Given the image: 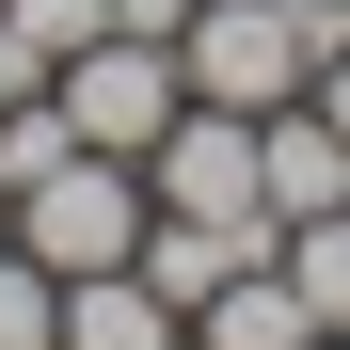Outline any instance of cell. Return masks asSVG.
Listing matches in <instances>:
<instances>
[{"instance_id":"cell-11","label":"cell","mask_w":350,"mask_h":350,"mask_svg":"<svg viewBox=\"0 0 350 350\" xmlns=\"http://www.w3.org/2000/svg\"><path fill=\"white\" fill-rule=\"evenodd\" d=\"M0 32H16L32 64H64V48H96V32H111V0H0Z\"/></svg>"},{"instance_id":"cell-4","label":"cell","mask_w":350,"mask_h":350,"mask_svg":"<svg viewBox=\"0 0 350 350\" xmlns=\"http://www.w3.org/2000/svg\"><path fill=\"white\" fill-rule=\"evenodd\" d=\"M144 207H175V223H271V191H255V111H175V128L144 144Z\"/></svg>"},{"instance_id":"cell-17","label":"cell","mask_w":350,"mask_h":350,"mask_svg":"<svg viewBox=\"0 0 350 350\" xmlns=\"http://www.w3.org/2000/svg\"><path fill=\"white\" fill-rule=\"evenodd\" d=\"M175 350H191V334H175Z\"/></svg>"},{"instance_id":"cell-10","label":"cell","mask_w":350,"mask_h":350,"mask_svg":"<svg viewBox=\"0 0 350 350\" xmlns=\"http://www.w3.org/2000/svg\"><path fill=\"white\" fill-rule=\"evenodd\" d=\"M0 350H64V271L0 255Z\"/></svg>"},{"instance_id":"cell-3","label":"cell","mask_w":350,"mask_h":350,"mask_svg":"<svg viewBox=\"0 0 350 350\" xmlns=\"http://www.w3.org/2000/svg\"><path fill=\"white\" fill-rule=\"evenodd\" d=\"M175 64H191L207 111H286V96L319 80V32H303V0H191Z\"/></svg>"},{"instance_id":"cell-5","label":"cell","mask_w":350,"mask_h":350,"mask_svg":"<svg viewBox=\"0 0 350 350\" xmlns=\"http://www.w3.org/2000/svg\"><path fill=\"white\" fill-rule=\"evenodd\" d=\"M255 191H271V223H319V207H350V144H334V111H319V96L255 111Z\"/></svg>"},{"instance_id":"cell-6","label":"cell","mask_w":350,"mask_h":350,"mask_svg":"<svg viewBox=\"0 0 350 350\" xmlns=\"http://www.w3.org/2000/svg\"><path fill=\"white\" fill-rule=\"evenodd\" d=\"M255 255H286V223H175V207H159L128 271L159 286V303H175V319H191V303H207V286H223V271H255Z\"/></svg>"},{"instance_id":"cell-1","label":"cell","mask_w":350,"mask_h":350,"mask_svg":"<svg viewBox=\"0 0 350 350\" xmlns=\"http://www.w3.org/2000/svg\"><path fill=\"white\" fill-rule=\"evenodd\" d=\"M144 159H96V144H64L48 175H16V255L32 271H128L144 255Z\"/></svg>"},{"instance_id":"cell-7","label":"cell","mask_w":350,"mask_h":350,"mask_svg":"<svg viewBox=\"0 0 350 350\" xmlns=\"http://www.w3.org/2000/svg\"><path fill=\"white\" fill-rule=\"evenodd\" d=\"M191 350H319V319H303V286H286V255L223 271L207 303H191Z\"/></svg>"},{"instance_id":"cell-16","label":"cell","mask_w":350,"mask_h":350,"mask_svg":"<svg viewBox=\"0 0 350 350\" xmlns=\"http://www.w3.org/2000/svg\"><path fill=\"white\" fill-rule=\"evenodd\" d=\"M319 350H350V334H319Z\"/></svg>"},{"instance_id":"cell-2","label":"cell","mask_w":350,"mask_h":350,"mask_svg":"<svg viewBox=\"0 0 350 350\" xmlns=\"http://www.w3.org/2000/svg\"><path fill=\"white\" fill-rule=\"evenodd\" d=\"M48 111H64L96 159H144L175 111H191V64H175L159 32H96V48H64V64H48Z\"/></svg>"},{"instance_id":"cell-9","label":"cell","mask_w":350,"mask_h":350,"mask_svg":"<svg viewBox=\"0 0 350 350\" xmlns=\"http://www.w3.org/2000/svg\"><path fill=\"white\" fill-rule=\"evenodd\" d=\"M286 286H303V319H319V334H350V207L286 223Z\"/></svg>"},{"instance_id":"cell-13","label":"cell","mask_w":350,"mask_h":350,"mask_svg":"<svg viewBox=\"0 0 350 350\" xmlns=\"http://www.w3.org/2000/svg\"><path fill=\"white\" fill-rule=\"evenodd\" d=\"M16 96H48V64H32L16 32H0V111H16Z\"/></svg>"},{"instance_id":"cell-15","label":"cell","mask_w":350,"mask_h":350,"mask_svg":"<svg viewBox=\"0 0 350 350\" xmlns=\"http://www.w3.org/2000/svg\"><path fill=\"white\" fill-rule=\"evenodd\" d=\"M303 16H334V0H303Z\"/></svg>"},{"instance_id":"cell-14","label":"cell","mask_w":350,"mask_h":350,"mask_svg":"<svg viewBox=\"0 0 350 350\" xmlns=\"http://www.w3.org/2000/svg\"><path fill=\"white\" fill-rule=\"evenodd\" d=\"M0 255H16V191H0Z\"/></svg>"},{"instance_id":"cell-12","label":"cell","mask_w":350,"mask_h":350,"mask_svg":"<svg viewBox=\"0 0 350 350\" xmlns=\"http://www.w3.org/2000/svg\"><path fill=\"white\" fill-rule=\"evenodd\" d=\"M319 111H334V144H350V48H319V80H303Z\"/></svg>"},{"instance_id":"cell-8","label":"cell","mask_w":350,"mask_h":350,"mask_svg":"<svg viewBox=\"0 0 350 350\" xmlns=\"http://www.w3.org/2000/svg\"><path fill=\"white\" fill-rule=\"evenodd\" d=\"M191 319L159 303L144 271H64V350H175Z\"/></svg>"}]
</instances>
